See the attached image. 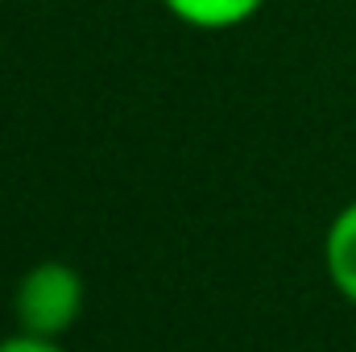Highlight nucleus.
<instances>
[{
  "mask_svg": "<svg viewBox=\"0 0 356 352\" xmlns=\"http://www.w3.org/2000/svg\"><path fill=\"white\" fill-rule=\"evenodd\" d=\"M83 298H88V286L75 265L38 262L33 269L21 273V282L13 290V319L21 332L63 340L79 323Z\"/></svg>",
  "mask_w": 356,
  "mask_h": 352,
  "instance_id": "1",
  "label": "nucleus"
},
{
  "mask_svg": "<svg viewBox=\"0 0 356 352\" xmlns=\"http://www.w3.org/2000/svg\"><path fill=\"white\" fill-rule=\"evenodd\" d=\"M323 269L336 286V294L356 307V199L344 203L323 237Z\"/></svg>",
  "mask_w": 356,
  "mask_h": 352,
  "instance_id": "2",
  "label": "nucleus"
},
{
  "mask_svg": "<svg viewBox=\"0 0 356 352\" xmlns=\"http://www.w3.org/2000/svg\"><path fill=\"white\" fill-rule=\"evenodd\" d=\"M162 4L178 25H191L203 33L241 29L245 21H253L266 8V0H162Z\"/></svg>",
  "mask_w": 356,
  "mask_h": 352,
  "instance_id": "3",
  "label": "nucleus"
},
{
  "mask_svg": "<svg viewBox=\"0 0 356 352\" xmlns=\"http://www.w3.org/2000/svg\"><path fill=\"white\" fill-rule=\"evenodd\" d=\"M0 352H67L50 336H33V332H13L0 340Z\"/></svg>",
  "mask_w": 356,
  "mask_h": 352,
  "instance_id": "4",
  "label": "nucleus"
}]
</instances>
